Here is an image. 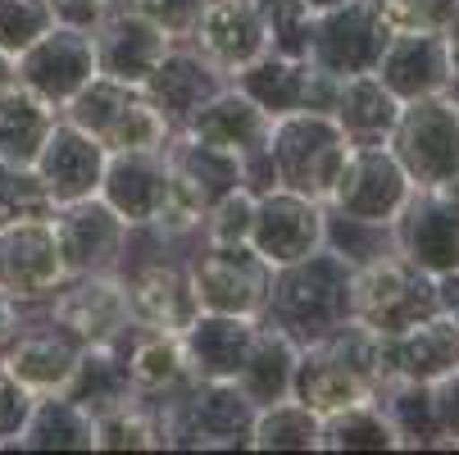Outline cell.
<instances>
[{
    "mask_svg": "<svg viewBox=\"0 0 459 455\" xmlns=\"http://www.w3.org/2000/svg\"><path fill=\"white\" fill-rule=\"evenodd\" d=\"M437 310L432 274L414 269L401 250H386L351 274V319H359L377 337H396Z\"/></svg>",
    "mask_w": 459,
    "mask_h": 455,
    "instance_id": "cell-6",
    "label": "cell"
},
{
    "mask_svg": "<svg viewBox=\"0 0 459 455\" xmlns=\"http://www.w3.org/2000/svg\"><path fill=\"white\" fill-rule=\"evenodd\" d=\"M186 274L195 287L201 310L214 314H246L259 319L269 301V283H273V265L259 255L250 241L241 246H219V241H195L186 255Z\"/></svg>",
    "mask_w": 459,
    "mask_h": 455,
    "instance_id": "cell-8",
    "label": "cell"
},
{
    "mask_svg": "<svg viewBox=\"0 0 459 455\" xmlns=\"http://www.w3.org/2000/svg\"><path fill=\"white\" fill-rule=\"evenodd\" d=\"M186 133L191 137H201V142H214L232 155H259V151H269V133H273V118L259 109L246 92H237L232 83L195 114L186 123Z\"/></svg>",
    "mask_w": 459,
    "mask_h": 455,
    "instance_id": "cell-29",
    "label": "cell"
},
{
    "mask_svg": "<svg viewBox=\"0 0 459 455\" xmlns=\"http://www.w3.org/2000/svg\"><path fill=\"white\" fill-rule=\"evenodd\" d=\"M346 155H351V137L342 133V123L327 109H296V114L273 118L269 164H273L278 187L327 201Z\"/></svg>",
    "mask_w": 459,
    "mask_h": 455,
    "instance_id": "cell-4",
    "label": "cell"
},
{
    "mask_svg": "<svg viewBox=\"0 0 459 455\" xmlns=\"http://www.w3.org/2000/svg\"><path fill=\"white\" fill-rule=\"evenodd\" d=\"M78 355H82V342L64 333L46 310H23L14 337L0 346V369L19 378L32 397H50L69 387Z\"/></svg>",
    "mask_w": 459,
    "mask_h": 455,
    "instance_id": "cell-17",
    "label": "cell"
},
{
    "mask_svg": "<svg viewBox=\"0 0 459 455\" xmlns=\"http://www.w3.org/2000/svg\"><path fill=\"white\" fill-rule=\"evenodd\" d=\"M351 274L355 269L327 246L296 259V265H282L273 269L259 319L282 328L296 346H309L351 319Z\"/></svg>",
    "mask_w": 459,
    "mask_h": 455,
    "instance_id": "cell-2",
    "label": "cell"
},
{
    "mask_svg": "<svg viewBox=\"0 0 459 455\" xmlns=\"http://www.w3.org/2000/svg\"><path fill=\"white\" fill-rule=\"evenodd\" d=\"M100 197L133 228L160 223V214L169 210V160H164V151H109Z\"/></svg>",
    "mask_w": 459,
    "mask_h": 455,
    "instance_id": "cell-25",
    "label": "cell"
},
{
    "mask_svg": "<svg viewBox=\"0 0 459 455\" xmlns=\"http://www.w3.org/2000/svg\"><path fill=\"white\" fill-rule=\"evenodd\" d=\"M300 5H305L309 14H323V10H337V5H346V0H300Z\"/></svg>",
    "mask_w": 459,
    "mask_h": 455,
    "instance_id": "cell-54",
    "label": "cell"
},
{
    "mask_svg": "<svg viewBox=\"0 0 459 455\" xmlns=\"http://www.w3.org/2000/svg\"><path fill=\"white\" fill-rule=\"evenodd\" d=\"M391 155L405 164L414 187H441L459 178V96L437 92L401 105V118L386 137Z\"/></svg>",
    "mask_w": 459,
    "mask_h": 455,
    "instance_id": "cell-7",
    "label": "cell"
},
{
    "mask_svg": "<svg viewBox=\"0 0 459 455\" xmlns=\"http://www.w3.org/2000/svg\"><path fill=\"white\" fill-rule=\"evenodd\" d=\"M91 41H96V69L127 87H146L173 46L137 5H109V14L91 28Z\"/></svg>",
    "mask_w": 459,
    "mask_h": 455,
    "instance_id": "cell-20",
    "label": "cell"
},
{
    "mask_svg": "<svg viewBox=\"0 0 459 455\" xmlns=\"http://www.w3.org/2000/svg\"><path fill=\"white\" fill-rule=\"evenodd\" d=\"M160 410H164L169 451L173 446H182V451H250L259 406L237 382L195 378L186 392H178Z\"/></svg>",
    "mask_w": 459,
    "mask_h": 455,
    "instance_id": "cell-5",
    "label": "cell"
},
{
    "mask_svg": "<svg viewBox=\"0 0 459 455\" xmlns=\"http://www.w3.org/2000/svg\"><path fill=\"white\" fill-rule=\"evenodd\" d=\"M142 87H127V83H118V78H105V74H96L69 105H64L59 114L69 118V123H78L82 133H91L100 146H105V137H109V127L118 123V114L133 105V96H137Z\"/></svg>",
    "mask_w": 459,
    "mask_h": 455,
    "instance_id": "cell-39",
    "label": "cell"
},
{
    "mask_svg": "<svg viewBox=\"0 0 459 455\" xmlns=\"http://www.w3.org/2000/svg\"><path fill=\"white\" fill-rule=\"evenodd\" d=\"M64 397L78 401L91 419L127 406L137 392H133V373H127V360H123V346L118 342H96V346H82L78 364H74V378L64 387Z\"/></svg>",
    "mask_w": 459,
    "mask_h": 455,
    "instance_id": "cell-32",
    "label": "cell"
},
{
    "mask_svg": "<svg viewBox=\"0 0 459 455\" xmlns=\"http://www.w3.org/2000/svg\"><path fill=\"white\" fill-rule=\"evenodd\" d=\"M327 250H337L351 269L368 265V259L386 255V250H396V232L391 228H377V223H359V219H342L327 210Z\"/></svg>",
    "mask_w": 459,
    "mask_h": 455,
    "instance_id": "cell-42",
    "label": "cell"
},
{
    "mask_svg": "<svg viewBox=\"0 0 459 455\" xmlns=\"http://www.w3.org/2000/svg\"><path fill=\"white\" fill-rule=\"evenodd\" d=\"M123 360H127V373H133V392L151 406H164L173 401L178 392L195 382L191 364H186V346H182V333H164V328H142L133 323L123 337Z\"/></svg>",
    "mask_w": 459,
    "mask_h": 455,
    "instance_id": "cell-27",
    "label": "cell"
},
{
    "mask_svg": "<svg viewBox=\"0 0 459 455\" xmlns=\"http://www.w3.org/2000/svg\"><path fill=\"white\" fill-rule=\"evenodd\" d=\"M96 451H169L164 410L133 397L127 406L96 419Z\"/></svg>",
    "mask_w": 459,
    "mask_h": 455,
    "instance_id": "cell-38",
    "label": "cell"
},
{
    "mask_svg": "<svg viewBox=\"0 0 459 455\" xmlns=\"http://www.w3.org/2000/svg\"><path fill=\"white\" fill-rule=\"evenodd\" d=\"M318 437H323V415H314L305 401L287 397V401L255 410L250 451H318Z\"/></svg>",
    "mask_w": 459,
    "mask_h": 455,
    "instance_id": "cell-37",
    "label": "cell"
},
{
    "mask_svg": "<svg viewBox=\"0 0 459 455\" xmlns=\"http://www.w3.org/2000/svg\"><path fill=\"white\" fill-rule=\"evenodd\" d=\"M123 287H127V305H133V323H142V328L186 333L191 319L201 314V301H195L182 255H164L133 274H123Z\"/></svg>",
    "mask_w": 459,
    "mask_h": 455,
    "instance_id": "cell-22",
    "label": "cell"
},
{
    "mask_svg": "<svg viewBox=\"0 0 459 455\" xmlns=\"http://www.w3.org/2000/svg\"><path fill=\"white\" fill-rule=\"evenodd\" d=\"M459 0H373L391 32H441Z\"/></svg>",
    "mask_w": 459,
    "mask_h": 455,
    "instance_id": "cell-45",
    "label": "cell"
},
{
    "mask_svg": "<svg viewBox=\"0 0 459 455\" xmlns=\"http://www.w3.org/2000/svg\"><path fill=\"white\" fill-rule=\"evenodd\" d=\"M55 118L59 109L19 83L0 92V164H37Z\"/></svg>",
    "mask_w": 459,
    "mask_h": 455,
    "instance_id": "cell-33",
    "label": "cell"
},
{
    "mask_svg": "<svg viewBox=\"0 0 459 455\" xmlns=\"http://www.w3.org/2000/svg\"><path fill=\"white\" fill-rule=\"evenodd\" d=\"M19 319H23V305L0 287V346H5L10 337H14V328H19Z\"/></svg>",
    "mask_w": 459,
    "mask_h": 455,
    "instance_id": "cell-52",
    "label": "cell"
},
{
    "mask_svg": "<svg viewBox=\"0 0 459 455\" xmlns=\"http://www.w3.org/2000/svg\"><path fill=\"white\" fill-rule=\"evenodd\" d=\"M318 451H401V437H396L386 410L373 397V401L342 406L333 415H323Z\"/></svg>",
    "mask_w": 459,
    "mask_h": 455,
    "instance_id": "cell-36",
    "label": "cell"
},
{
    "mask_svg": "<svg viewBox=\"0 0 459 455\" xmlns=\"http://www.w3.org/2000/svg\"><path fill=\"white\" fill-rule=\"evenodd\" d=\"M55 237H59V255H64V269L69 278L82 274H118L123 265V250H127V223L105 197H87L74 206H59L50 214Z\"/></svg>",
    "mask_w": 459,
    "mask_h": 455,
    "instance_id": "cell-15",
    "label": "cell"
},
{
    "mask_svg": "<svg viewBox=\"0 0 459 455\" xmlns=\"http://www.w3.org/2000/svg\"><path fill=\"white\" fill-rule=\"evenodd\" d=\"M164 160H169V210L160 214V228L182 250H191L201 241L205 214L228 191L241 187V155H232L214 142H201L191 133H173L164 146Z\"/></svg>",
    "mask_w": 459,
    "mask_h": 455,
    "instance_id": "cell-3",
    "label": "cell"
},
{
    "mask_svg": "<svg viewBox=\"0 0 459 455\" xmlns=\"http://www.w3.org/2000/svg\"><path fill=\"white\" fill-rule=\"evenodd\" d=\"M105 164H109V151H105L91 133H82L78 123H69V118L59 114L32 169H37V178L46 182L50 201H55V210H59V206L100 197Z\"/></svg>",
    "mask_w": 459,
    "mask_h": 455,
    "instance_id": "cell-21",
    "label": "cell"
},
{
    "mask_svg": "<svg viewBox=\"0 0 459 455\" xmlns=\"http://www.w3.org/2000/svg\"><path fill=\"white\" fill-rule=\"evenodd\" d=\"M5 87H14V59L0 50V92H5Z\"/></svg>",
    "mask_w": 459,
    "mask_h": 455,
    "instance_id": "cell-53",
    "label": "cell"
},
{
    "mask_svg": "<svg viewBox=\"0 0 459 455\" xmlns=\"http://www.w3.org/2000/svg\"><path fill=\"white\" fill-rule=\"evenodd\" d=\"M14 451H96V419L64 392L37 397Z\"/></svg>",
    "mask_w": 459,
    "mask_h": 455,
    "instance_id": "cell-34",
    "label": "cell"
},
{
    "mask_svg": "<svg viewBox=\"0 0 459 455\" xmlns=\"http://www.w3.org/2000/svg\"><path fill=\"white\" fill-rule=\"evenodd\" d=\"M55 201L46 182L37 178L32 164H0V228L5 223H28V219H50Z\"/></svg>",
    "mask_w": 459,
    "mask_h": 455,
    "instance_id": "cell-40",
    "label": "cell"
},
{
    "mask_svg": "<svg viewBox=\"0 0 459 455\" xmlns=\"http://www.w3.org/2000/svg\"><path fill=\"white\" fill-rule=\"evenodd\" d=\"M296 364H300V346L282 328H273V323L259 319L250 355H246V364H241V373L232 382L255 406H273V401H287L296 392Z\"/></svg>",
    "mask_w": 459,
    "mask_h": 455,
    "instance_id": "cell-31",
    "label": "cell"
},
{
    "mask_svg": "<svg viewBox=\"0 0 459 455\" xmlns=\"http://www.w3.org/2000/svg\"><path fill=\"white\" fill-rule=\"evenodd\" d=\"M377 406L386 410L391 428H396L401 451H437L441 446V424H437V406H432L428 382L386 378L377 387Z\"/></svg>",
    "mask_w": 459,
    "mask_h": 455,
    "instance_id": "cell-35",
    "label": "cell"
},
{
    "mask_svg": "<svg viewBox=\"0 0 459 455\" xmlns=\"http://www.w3.org/2000/svg\"><path fill=\"white\" fill-rule=\"evenodd\" d=\"M441 37H446V59H450V92L459 96V5H455V14L446 19Z\"/></svg>",
    "mask_w": 459,
    "mask_h": 455,
    "instance_id": "cell-51",
    "label": "cell"
},
{
    "mask_svg": "<svg viewBox=\"0 0 459 455\" xmlns=\"http://www.w3.org/2000/svg\"><path fill=\"white\" fill-rule=\"evenodd\" d=\"M410 197H414V178L405 173V164L396 155H391L386 142H377V146H351V155L337 173L333 197H327L323 206L333 214H342V219L391 228L401 219Z\"/></svg>",
    "mask_w": 459,
    "mask_h": 455,
    "instance_id": "cell-9",
    "label": "cell"
},
{
    "mask_svg": "<svg viewBox=\"0 0 459 455\" xmlns=\"http://www.w3.org/2000/svg\"><path fill=\"white\" fill-rule=\"evenodd\" d=\"M46 5L59 28H78V32H91L109 14V0H46Z\"/></svg>",
    "mask_w": 459,
    "mask_h": 455,
    "instance_id": "cell-50",
    "label": "cell"
},
{
    "mask_svg": "<svg viewBox=\"0 0 459 455\" xmlns=\"http://www.w3.org/2000/svg\"><path fill=\"white\" fill-rule=\"evenodd\" d=\"M455 319H459V310H455Z\"/></svg>",
    "mask_w": 459,
    "mask_h": 455,
    "instance_id": "cell-56",
    "label": "cell"
},
{
    "mask_svg": "<svg viewBox=\"0 0 459 455\" xmlns=\"http://www.w3.org/2000/svg\"><path fill=\"white\" fill-rule=\"evenodd\" d=\"M337 83L342 78L323 74L318 64H309V55H282V50H264L246 69L232 74V87L246 92L269 118H282L296 109H333Z\"/></svg>",
    "mask_w": 459,
    "mask_h": 455,
    "instance_id": "cell-12",
    "label": "cell"
},
{
    "mask_svg": "<svg viewBox=\"0 0 459 455\" xmlns=\"http://www.w3.org/2000/svg\"><path fill=\"white\" fill-rule=\"evenodd\" d=\"M50 28H55V19H50L46 0H0V50L10 59L23 55Z\"/></svg>",
    "mask_w": 459,
    "mask_h": 455,
    "instance_id": "cell-43",
    "label": "cell"
},
{
    "mask_svg": "<svg viewBox=\"0 0 459 455\" xmlns=\"http://www.w3.org/2000/svg\"><path fill=\"white\" fill-rule=\"evenodd\" d=\"M228 83L232 78L219 69L210 55H201L191 41H173L142 92L151 96V105L164 114V123L173 127V133H186V123L201 114Z\"/></svg>",
    "mask_w": 459,
    "mask_h": 455,
    "instance_id": "cell-19",
    "label": "cell"
},
{
    "mask_svg": "<svg viewBox=\"0 0 459 455\" xmlns=\"http://www.w3.org/2000/svg\"><path fill=\"white\" fill-rule=\"evenodd\" d=\"M250 223H255V191L237 187L205 214L201 223V241H219V246H241L250 241Z\"/></svg>",
    "mask_w": 459,
    "mask_h": 455,
    "instance_id": "cell-44",
    "label": "cell"
},
{
    "mask_svg": "<svg viewBox=\"0 0 459 455\" xmlns=\"http://www.w3.org/2000/svg\"><path fill=\"white\" fill-rule=\"evenodd\" d=\"M386 382L382 369V337L364 328L359 319H346L327 337L300 346L296 364V401H305L314 415H333L342 406L373 401L377 387Z\"/></svg>",
    "mask_w": 459,
    "mask_h": 455,
    "instance_id": "cell-1",
    "label": "cell"
},
{
    "mask_svg": "<svg viewBox=\"0 0 459 455\" xmlns=\"http://www.w3.org/2000/svg\"><path fill=\"white\" fill-rule=\"evenodd\" d=\"M96 41L91 32L78 28H50L46 37H37L23 55H14V83L28 87L32 96H41L46 105L64 109L91 78H96Z\"/></svg>",
    "mask_w": 459,
    "mask_h": 455,
    "instance_id": "cell-13",
    "label": "cell"
},
{
    "mask_svg": "<svg viewBox=\"0 0 459 455\" xmlns=\"http://www.w3.org/2000/svg\"><path fill=\"white\" fill-rule=\"evenodd\" d=\"M333 114L342 123V133L351 137V146H377L391 137V127L401 118V101L386 92V83L377 74H351L337 83L333 96Z\"/></svg>",
    "mask_w": 459,
    "mask_h": 455,
    "instance_id": "cell-30",
    "label": "cell"
},
{
    "mask_svg": "<svg viewBox=\"0 0 459 455\" xmlns=\"http://www.w3.org/2000/svg\"><path fill=\"white\" fill-rule=\"evenodd\" d=\"M391 28L382 23V14L373 10V0H346L337 10H323L309 19V64H318L333 78H351V74H373L382 46H386Z\"/></svg>",
    "mask_w": 459,
    "mask_h": 455,
    "instance_id": "cell-10",
    "label": "cell"
},
{
    "mask_svg": "<svg viewBox=\"0 0 459 455\" xmlns=\"http://www.w3.org/2000/svg\"><path fill=\"white\" fill-rule=\"evenodd\" d=\"M259 333V319H246V314H214V310H201L191 319V328L182 333V346H186V364L195 378H219V382H232L250 355V342Z\"/></svg>",
    "mask_w": 459,
    "mask_h": 455,
    "instance_id": "cell-28",
    "label": "cell"
},
{
    "mask_svg": "<svg viewBox=\"0 0 459 455\" xmlns=\"http://www.w3.org/2000/svg\"><path fill=\"white\" fill-rule=\"evenodd\" d=\"M69 278L50 219L5 223L0 228V287L23 310H41Z\"/></svg>",
    "mask_w": 459,
    "mask_h": 455,
    "instance_id": "cell-16",
    "label": "cell"
},
{
    "mask_svg": "<svg viewBox=\"0 0 459 455\" xmlns=\"http://www.w3.org/2000/svg\"><path fill=\"white\" fill-rule=\"evenodd\" d=\"M269 19V50H282V55H305L309 46V10L300 0H255Z\"/></svg>",
    "mask_w": 459,
    "mask_h": 455,
    "instance_id": "cell-46",
    "label": "cell"
},
{
    "mask_svg": "<svg viewBox=\"0 0 459 455\" xmlns=\"http://www.w3.org/2000/svg\"><path fill=\"white\" fill-rule=\"evenodd\" d=\"M32 406H37V397L28 392L19 378H10L5 369H0V446H14L19 442Z\"/></svg>",
    "mask_w": 459,
    "mask_h": 455,
    "instance_id": "cell-48",
    "label": "cell"
},
{
    "mask_svg": "<svg viewBox=\"0 0 459 455\" xmlns=\"http://www.w3.org/2000/svg\"><path fill=\"white\" fill-rule=\"evenodd\" d=\"M391 232H396V250L414 269L432 278L459 269V178L441 187H414Z\"/></svg>",
    "mask_w": 459,
    "mask_h": 455,
    "instance_id": "cell-11",
    "label": "cell"
},
{
    "mask_svg": "<svg viewBox=\"0 0 459 455\" xmlns=\"http://www.w3.org/2000/svg\"><path fill=\"white\" fill-rule=\"evenodd\" d=\"M69 337L82 346L96 342H118L133 328V305H127V287L118 274H82V278H64V287L41 305Z\"/></svg>",
    "mask_w": 459,
    "mask_h": 455,
    "instance_id": "cell-18",
    "label": "cell"
},
{
    "mask_svg": "<svg viewBox=\"0 0 459 455\" xmlns=\"http://www.w3.org/2000/svg\"><path fill=\"white\" fill-rule=\"evenodd\" d=\"M109 5H133V0H109Z\"/></svg>",
    "mask_w": 459,
    "mask_h": 455,
    "instance_id": "cell-55",
    "label": "cell"
},
{
    "mask_svg": "<svg viewBox=\"0 0 459 455\" xmlns=\"http://www.w3.org/2000/svg\"><path fill=\"white\" fill-rule=\"evenodd\" d=\"M432 406L441 424V451H459V369H450L441 382H432Z\"/></svg>",
    "mask_w": 459,
    "mask_h": 455,
    "instance_id": "cell-49",
    "label": "cell"
},
{
    "mask_svg": "<svg viewBox=\"0 0 459 455\" xmlns=\"http://www.w3.org/2000/svg\"><path fill=\"white\" fill-rule=\"evenodd\" d=\"M191 46L210 55L219 69L232 78L250 59L269 50V19L255 0H205L201 23L191 32Z\"/></svg>",
    "mask_w": 459,
    "mask_h": 455,
    "instance_id": "cell-23",
    "label": "cell"
},
{
    "mask_svg": "<svg viewBox=\"0 0 459 455\" xmlns=\"http://www.w3.org/2000/svg\"><path fill=\"white\" fill-rule=\"evenodd\" d=\"M401 105L450 92V59L441 32H391L373 69Z\"/></svg>",
    "mask_w": 459,
    "mask_h": 455,
    "instance_id": "cell-26",
    "label": "cell"
},
{
    "mask_svg": "<svg viewBox=\"0 0 459 455\" xmlns=\"http://www.w3.org/2000/svg\"><path fill=\"white\" fill-rule=\"evenodd\" d=\"M327 241V206L287 187H269L255 197V223L250 246L269 259L273 269L296 265V259L323 250Z\"/></svg>",
    "mask_w": 459,
    "mask_h": 455,
    "instance_id": "cell-14",
    "label": "cell"
},
{
    "mask_svg": "<svg viewBox=\"0 0 459 455\" xmlns=\"http://www.w3.org/2000/svg\"><path fill=\"white\" fill-rule=\"evenodd\" d=\"M173 137V127L164 123V114L151 105L146 92L133 96V105H127L118 114V123L109 127V137H105V151H164Z\"/></svg>",
    "mask_w": 459,
    "mask_h": 455,
    "instance_id": "cell-41",
    "label": "cell"
},
{
    "mask_svg": "<svg viewBox=\"0 0 459 455\" xmlns=\"http://www.w3.org/2000/svg\"><path fill=\"white\" fill-rule=\"evenodd\" d=\"M382 369L386 378L405 382H441L450 369H459V319L437 310L419 323H410L405 333L382 337Z\"/></svg>",
    "mask_w": 459,
    "mask_h": 455,
    "instance_id": "cell-24",
    "label": "cell"
},
{
    "mask_svg": "<svg viewBox=\"0 0 459 455\" xmlns=\"http://www.w3.org/2000/svg\"><path fill=\"white\" fill-rule=\"evenodd\" d=\"M133 5H137L169 41H191L195 23H201L205 0H133Z\"/></svg>",
    "mask_w": 459,
    "mask_h": 455,
    "instance_id": "cell-47",
    "label": "cell"
}]
</instances>
